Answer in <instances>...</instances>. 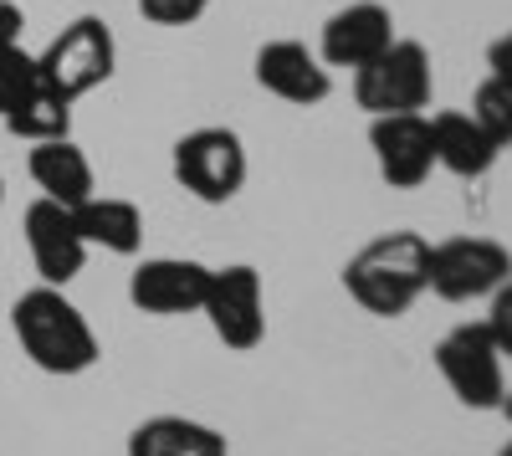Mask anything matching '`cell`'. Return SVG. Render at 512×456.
Returning a JSON list of instances; mask_svg holds the SVG:
<instances>
[{
	"mask_svg": "<svg viewBox=\"0 0 512 456\" xmlns=\"http://www.w3.org/2000/svg\"><path fill=\"white\" fill-rule=\"evenodd\" d=\"M16 339L26 349V359L41 369V375H88L98 364V334L93 323L82 318V308L62 293V287H31V293L16 298L11 308Z\"/></svg>",
	"mask_w": 512,
	"mask_h": 456,
	"instance_id": "1",
	"label": "cell"
},
{
	"mask_svg": "<svg viewBox=\"0 0 512 456\" xmlns=\"http://www.w3.org/2000/svg\"><path fill=\"white\" fill-rule=\"evenodd\" d=\"M349 298L374 318H400L431 287V241L420 231H390L349 257L344 267Z\"/></svg>",
	"mask_w": 512,
	"mask_h": 456,
	"instance_id": "2",
	"label": "cell"
},
{
	"mask_svg": "<svg viewBox=\"0 0 512 456\" xmlns=\"http://www.w3.org/2000/svg\"><path fill=\"white\" fill-rule=\"evenodd\" d=\"M354 98L359 108H369L374 118L384 113H420L431 103V57L420 41H390L374 62H364L354 72Z\"/></svg>",
	"mask_w": 512,
	"mask_h": 456,
	"instance_id": "3",
	"label": "cell"
},
{
	"mask_svg": "<svg viewBox=\"0 0 512 456\" xmlns=\"http://www.w3.org/2000/svg\"><path fill=\"white\" fill-rule=\"evenodd\" d=\"M502 282H512V252L492 236H451L431 246V287L446 303H472L492 298Z\"/></svg>",
	"mask_w": 512,
	"mask_h": 456,
	"instance_id": "4",
	"label": "cell"
},
{
	"mask_svg": "<svg viewBox=\"0 0 512 456\" xmlns=\"http://www.w3.org/2000/svg\"><path fill=\"white\" fill-rule=\"evenodd\" d=\"M113 31L98 21V16H77L72 26H62V36H52V47L36 57V72L41 82H52L62 98H82L103 88L113 77Z\"/></svg>",
	"mask_w": 512,
	"mask_h": 456,
	"instance_id": "5",
	"label": "cell"
},
{
	"mask_svg": "<svg viewBox=\"0 0 512 456\" xmlns=\"http://www.w3.org/2000/svg\"><path fill=\"white\" fill-rule=\"evenodd\" d=\"M436 369L466 410H497L502 395H507L502 354H497V344L482 323H456L436 344Z\"/></svg>",
	"mask_w": 512,
	"mask_h": 456,
	"instance_id": "6",
	"label": "cell"
},
{
	"mask_svg": "<svg viewBox=\"0 0 512 456\" xmlns=\"http://www.w3.org/2000/svg\"><path fill=\"white\" fill-rule=\"evenodd\" d=\"M175 180L205 200V205H226L246 185V149L231 129H195L175 144Z\"/></svg>",
	"mask_w": 512,
	"mask_h": 456,
	"instance_id": "7",
	"label": "cell"
},
{
	"mask_svg": "<svg viewBox=\"0 0 512 456\" xmlns=\"http://www.w3.org/2000/svg\"><path fill=\"white\" fill-rule=\"evenodd\" d=\"M216 339L236 354L256 349L267 339V313H262V277L256 267L236 262V267H210V287H205V308Z\"/></svg>",
	"mask_w": 512,
	"mask_h": 456,
	"instance_id": "8",
	"label": "cell"
},
{
	"mask_svg": "<svg viewBox=\"0 0 512 456\" xmlns=\"http://www.w3.org/2000/svg\"><path fill=\"white\" fill-rule=\"evenodd\" d=\"M369 149L379 159V175L395 190H415L436 170L431 118L425 113H384V118H374L369 123Z\"/></svg>",
	"mask_w": 512,
	"mask_h": 456,
	"instance_id": "9",
	"label": "cell"
},
{
	"mask_svg": "<svg viewBox=\"0 0 512 456\" xmlns=\"http://www.w3.org/2000/svg\"><path fill=\"white\" fill-rule=\"evenodd\" d=\"M205 287H210V267L190 262V257H149L128 277V298L139 313L154 318H175V313H200L205 308Z\"/></svg>",
	"mask_w": 512,
	"mask_h": 456,
	"instance_id": "10",
	"label": "cell"
},
{
	"mask_svg": "<svg viewBox=\"0 0 512 456\" xmlns=\"http://www.w3.org/2000/svg\"><path fill=\"white\" fill-rule=\"evenodd\" d=\"M26 246L47 287H67L82 272V262H88V241L77 231V216L47 195L26 205Z\"/></svg>",
	"mask_w": 512,
	"mask_h": 456,
	"instance_id": "11",
	"label": "cell"
},
{
	"mask_svg": "<svg viewBox=\"0 0 512 456\" xmlns=\"http://www.w3.org/2000/svg\"><path fill=\"white\" fill-rule=\"evenodd\" d=\"M395 41V16L379 0H354V6L333 11L323 21V41H318V62L323 67H364L374 62L384 47Z\"/></svg>",
	"mask_w": 512,
	"mask_h": 456,
	"instance_id": "12",
	"label": "cell"
},
{
	"mask_svg": "<svg viewBox=\"0 0 512 456\" xmlns=\"http://www.w3.org/2000/svg\"><path fill=\"white\" fill-rule=\"evenodd\" d=\"M256 82H262L272 98L297 103V108H313L333 93L328 67L303 47V41H267V47L256 52Z\"/></svg>",
	"mask_w": 512,
	"mask_h": 456,
	"instance_id": "13",
	"label": "cell"
},
{
	"mask_svg": "<svg viewBox=\"0 0 512 456\" xmlns=\"http://www.w3.org/2000/svg\"><path fill=\"white\" fill-rule=\"evenodd\" d=\"M431 144H436V164L461 180H482L497 164V144L482 134V123L472 113H436L431 118Z\"/></svg>",
	"mask_w": 512,
	"mask_h": 456,
	"instance_id": "14",
	"label": "cell"
},
{
	"mask_svg": "<svg viewBox=\"0 0 512 456\" xmlns=\"http://www.w3.org/2000/svg\"><path fill=\"white\" fill-rule=\"evenodd\" d=\"M31 180L36 190L67 205V211H77L82 200H93V164L88 154H82L72 139H47L31 149Z\"/></svg>",
	"mask_w": 512,
	"mask_h": 456,
	"instance_id": "15",
	"label": "cell"
},
{
	"mask_svg": "<svg viewBox=\"0 0 512 456\" xmlns=\"http://www.w3.org/2000/svg\"><path fill=\"white\" fill-rule=\"evenodd\" d=\"M128 456H226V436L190 416H154L134 426Z\"/></svg>",
	"mask_w": 512,
	"mask_h": 456,
	"instance_id": "16",
	"label": "cell"
},
{
	"mask_svg": "<svg viewBox=\"0 0 512 456\" xmlns=\"http://www.w3.org/2000/svg\"><path fill=\"white\" fill-rule=\"evenodd\" d=\"M77 231L88 246H103V252H118V257H134L144 246V216L134 200H113V195H93L77 205Z\"/></svg>",
	"mask_w": 512,
	"mask_h": 456,
	"instance_id": "17",
	"label": "cell"
},
{
	"mask_svg": "<svg viewBox=\"0 0 512 456\" xmlns=\"http://www.w3.org/2000/svg\"><path fill=\"white\" fill-rule=\"evenodd\" d=\"M16 139H31V144H47V139H67L72 129V98H62L52 82H41V72L26 82V93L11 103V113L0 118Z\"/></svg>",
	"mask_w": 512,
	"mask_h": 456,
	"instance_id": "18",
	"label": "cell"
},
{
	"mask_svg": "<svg viewBox=\"0 0 512 456\" xmlns=\"http://www.w3.org/2000/svg\"><path fill=\"white\" fill-rule=\"evenodd\" d=\"M472 118L482 123V134H487L497 149L512 144V88H507L502 77H487L482 88H477V98H472Z\"/></svg>",
	"mask_w": 512,
	"mask_h": 456,
	"instance_id": "19",
	"label": "cell"
},
{
	"mask_svg": "<svg viewBox=\"0 0 512 456\" xmlns=\"http://www.w3.org/2000/svg\"><path fill=\"white\" fill-rule=\"evenodd\" d=\"M36 77V57L31 52H0V118L11 113V103L26 93V82Z\"/></svg>",
	"mask_w": 512,
	"mask_h": 456,
	"instance_id": "20",
	"label": "cell"
},
{
	"mask_svg": "<svg viewBox=\"0 0 512 456\" xmlns=\"http://www.w3.org/2000/svg\"><path fill=\"white\" fill-rule=\"evenodd\" d=\"M205 6L210 0H139L144 21H154V26H190L205 16Z\"/></svg>",
	"mask_w": 512,
	"mask_h": 456,
	"instance_id": "21",
	"label": "cell"
},
{
	"mask_svg": "<svg viewBox=\"0 0 512 456\" xmlns=\"http://www.w3.org/2000/svg\"><path fill=\"white\" fill-rule=\"evenodd\" d=\"M487 334H492V344H497V354L507 359L512 354V282H502L497 293H492V313H487Z\"/></svg>",
	"mask_w": 512,
	"mask_h": 456,
	"instance_id": "22",
	"label": "cell"
},
{
	"mask_svg": "<svg viewBox=\"0 0 512 456\" xmlns=\"http://www.w3.org/2000/svg\"><path fill=\"white\" fill-rule=\"evenodd\" d=\"M21 26H26L21 6H11V0H0V52H16V47H21Z\"/></svg>",
	"mask_w": 512,
	"mask_h": 456,
	"instance_id": "23",
	"label": "cell"
},
{
	"mask_svg": "<svg viewBox=\"0 0 512 456\" xmlns=\"http://www.w3.org/2000/svg\"><path fill=\"white\" fill-rule=\"evenodd\" d=\"M487 67H492V77H502L507 88H512V31L497 36L492 47H487Z\"/></svg>",
	"mask_w": 512,
	"mask_h": 456,
	"instance_id": "24",
	"label": "cell"
},
{
	"mask_svg": "<svg viewBox=\"0 0 512 456\" xmlns=\"http://www.w3.org/2000/svg\"><path fill=\"white\" fill-rule=\"evenodd\" d=\"M497 410H502V416H507V421H512V390H507V395H502V405H497Z\"/></svg>",
	"mask_w": 512,
	"mask_h": 456,
	"instance_id": "25",
	"label": "cell"
},
{
	"mask_svg": "<svg viewBox=\"0 0 512 456\" xmlns=\"http://www.w3.org/2000/svg\"><path fill=\"white\" fill-rule=\"evenodd\" d=\"M497 456H512V441H507V446H502V451H497Z\"/></svg>",
	"mask_w": 512,
	"mask_h": 456,
	"instance_id": "26",
	"label": "cell"
},
{
	"mask_svg": "<svg viewBox=\"0 0 512 456\" xmlns=\"http://www.w3.org/2000/svg\"><path fill=\"white\" fill-rule=\"evenodd\" d=\"M0 200H6V180H0Z\"/></svg>",
	"mask_w": 512,
	"mask_h": 456,
	"instance_id": "27",
	"label": "cell"
}]
</instances>
